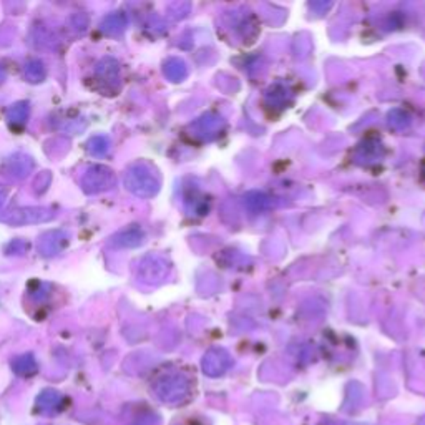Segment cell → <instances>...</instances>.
Returning a JSON list of instances; mask_svg holds the SVG:
<instances>
[{"label":"cell","instance_id":"4fadbf2b","mask_svg":"<svg viewBox=\"0 0 425 425\" xmlns=\"http://www.w3.org/2000/svg\"><path fill=\"white\" fill-rule=\"evenodd\" d=\"M126 24H128V22H126L125 14H121V12H115V14H110V15L105 17L100 27H102V30L107 35H120L125 32Z\"/></svg>","mask_w":425,"mask_h":425},{"label":"cell","instance_id":"ac0fdd59","mask_svg":"<svg viewBox=\"0 0 425 425\" xmlns=\"http://www.w3.org/2000/svg\"><path fill=\"white\" fill-rule=\"evenodd\" d=\"M160 417L155 414V412H142L135 417L133 424L131 425H160Z\"/></svg>","mask_w":425,"mask_h":425},{"label":"cell","instance_id":"cb8c5ba5","mask_svg":"<svg viewBox=\"0 0 425 425\" xmlns=\"http://www.w3.org/2000/svg\"><path fill=\"white\" fill-rule=\"evenodd\" d=\"M6 198H7V195H6V191L2 190V188H0V206L3 204V201H6Z\"/></svg>","mask_w":425,"mask_h":425},{"label":"cell","instance_id":"5bb4252c","mask_svg":"<svg viewBox=\"0 0 425 425\" xmlns=\"http://www.w3.org/2000/svg\"><path fill=\"white\" fill-rule=\"evenodd\" d=\"M29 118V103L27 102H17L15 105H12L7 112V121L8 125L14 126H22L27 121Z\"/></svg>","mask_w":425,"mask_h":425},{"label":"cell","instance_id":"ba28073f","mask_svg":"<svg viewBox=\"0 0 425 425\" xmlns=\"http://www.w3.org/2000/svg\"><path fill=\"white\" fill-rule=\"evenodd\" d=\"M6 172L15 179L27 178L33 170L32 156L25 155V153H15V155L8 156L6 160Z\"/></svg>","mask_w":425,"mask_h":425},{"label":"cell","instance_id":"7402d4cb","mask_svg":"<svg viewBox=\"0 0 425 425\" xmlns=\"http://www.w3.org/2000/svg\"><path fill=\"white\" fill-rule=\"evenodd\" d=\"M177 425H206L203 420H200V419H193V417H190V419H185V420H181V422H178Z\"/></svg>","mask_w":425,"mask_h":425},{"label":"cell","instance_id":"8992f818","mask_svg":"<svg viewBox=\"0 0 425 425\" xmlns=\"http://www.w3.org/2000/svg\"><path fill=\"white\" fill-rule=\"evenodd\" d=\"M166 273H168V264L160 256H148L140 262L138 278L148 284L160 283Z\"/></svg>","mask_w":425,"mask_h":425},{"label":"cell","instance_id":"2e32d148","mask_svg":"<svg viewBox=\"0 0 425 425\" xmlns=\"http://www.w3.org/2000/svg\"><path fill=\"white\" fill-rule=\"evenodd\" d=\"M24 73H25V78H27L30 83H40L45 80L47 68H45V65H43V62H40V60L33 59V60H30V62H27V65H25Z\"/></svg>","mask_w":425,"mask_h":425},{"label":"cell","instance_id":"30bf717a","mask_svg":"<svg viewBox=\"0 0 425 425\" xmlns=\"http://www.w3.org/2000/svg\"><path fill=\"white\" fill-rule=\"evenodd\" d=\"M12 369L17 375H22V378H30V375H35L38 371V364L35 361V357L32 354H22V356L15 357L12 361Z\"/></svg>","mask_w":425,"mask_h":425},{"label":"cell","instance_id":"9c48e42d","mask_svg":"<svg viewBox=\"0 0 425 425\" xmlns=\"http://www.w3.org/2000/svg\"><path fill=\"white\" fill-rule=\"evenodd\" d=\"M143 239H144V233H143L142 228L130 226V228H125V230H121L120 233L113 236L110 243H112V246H117V248H137L143 243Z\"/></svg>","mask_w":425,"mask_h":425},{"label":"cell","instance_id":"277c9868","mask_svg":"<svg viewBox=\"0 0 425 425\" xmlns=\"http://www.w3.org/2000/svg\"><path fill=\"white\" fill-rule=\"evenodd\" d=\"M117 178L113 170L103 165H94L87 168L82 177V190L87 195H98L115 186Z\"/></svg>","mask_w":425,"mask_h":425},{"label":"cell","instance_id":"7c38bea8","mask_svg":"<svg viewBox=\"0 0 425 425\" xmlns=\"http://www.w3.org/2000/svg\"><path fill=\"white\" fill-rule=\"evenodd\" d=\"M118 72H120V65H118L117 60L112 59V57H107V59H103L102 62L96 65V77H98L102 82L107 83L117 82Z\"/></svg>","mask_w":425,"mask_h":425},{"label":"cell","instance_id":"6da1fadb","mask_svg":"<svg viewBox=\"0 0 425 425\" xmlns=\"http://www.w3.org/2000/svg\"><path fill=\"white\" fill-rule=\"evenodd\" d=\"M126 190L140 198H151L160 190V178L150 163H135L125 174Z\"/></svg>","mask_w":425,"mask_h":425},{"label":"cell","instance_id":"ffe728a7","mask_svg":"<svg viewBox=\"0 0 425 425\" xmlns=\"http://www.w3.org/2000/svg\"><path fill=\"white\" fill-rule=\"evenodd\" d=\"M7 254H15V256H22V254H25L29 251V243H25L24 239H14L12 243L7 244L6 248Z\"/></svg>","mask_w":425,"mask_h":425},{"label":"cell","instance_id":"44dd1931","mask_svg":"<svg viewBox=\"0 0 425 425\" xmlns=\"http://www.w3.org/2000/svg\"><path fill=\"white\" fill-rule=\"evenodd\" d=\"M48 291H50V286H48V284L38 283L37 289H32V291H30V297L37 302H43L48 297V294H50Z\"/></svg>","mask_w":425,"mask_h":425},{"label":"cell","instance_id":"52a82bcc","mask_svg":"<svg viewBox=\"0 0 425 425\" xmlns=\"http://www.w3.org/2000/svg\"><path fill=\"white\" fill-rule=\"evenodd\" d=\"M231 357L226 350L223 349H213L203 357V371L209 378H218L223 375L230 369Z\"/></svg>","mask_w":425,"mask_h":425},{"label":"cell","instance_id":"e0dca14e","mask_svg":"<svg viewBox=\"0 0 425 425\" xmlns=\"http://www.w3.org/2000/svg\"><path fill=\"white\" fill-rule=\"evenodd\" d=\"M165 75L168 77L170 80H173V82H179V80H181L183 77L186 75L185 64H183L181 60H178V59L168 60V62L165 64Z\"/></svg>","mask_w":425,"mask_h":425},{"label":"cell","instance_id":"5b68a950","mask_svg":"<svg viewBox=\"0 0 425 425\" xmlns=\"http://www.w3.org/2000/svg\"><path fill=\"white\" fill-rule=\"evenodd\" d=\"M67 246H68V233L62 230L48 231V233L42 234V238L38 239V253H40L43 258L59 256L60 253L65 251V248Z\"/></svg>","mask_w":425,"mask_h":425},{"label":"cell","instance_id":"8fae6325","mask_svg":"<svg viewBox=\"0 0 425 425\" xmlns=\"http://www.w3.org/2000/svg\"><path fill=\"white\" fill-rule=\"evenodd\" d=\"M60 404H62V396H60V392L54 391V389H45L37 397V409L43 412V414H52V412L59 409Z\"/></svg>","mask_w":425,"mask_h":425},{"label":"cell","instance_id":"9a60e30c","mask_svg":"<svg viewBox=\"0 0 425 425\" xmlns=\"http://www.w3.org/2000/svg\"><path fill=\"white\" fill-rule=\"evenodd\" d=\"M87 150H89L91 156L103 158L110 151V138L105 137V135H95V137L90 138L89 143H87Z\"/></svg>","mask_w":425,"mask_h":425},{"label":"cell","instance_id":"7a4b0ae2","mask_svg":"<svg viewBox=\"0 0 425 425\" xmlns=\"http://www.w3.org/2000/svg\"><path fill=\"white\" fill-rule=\"evenodd\" d=\"M153 392L165 404L178 405L190 397L191 384L183 374H165L153 384Z\"/></svg>","mask_w":425,"mask_h":425},{"label":"cell","instance_id":"d4e9b609","mask_svg":"<svg viewBox=\"0 0 425 425\" xmlns=\"http://www.w3.org/2000/svg\"><path fill=\"white\" fill-rule=\"evenodd\" d=\"M419 425H425V417H424L422 420H420V422H419Z\"/></svg>","mask_w":425,"mask_h":425},{"label":"cell","instance_id":"3957f363","mask_svg":"<svg viewBox=\"0 0 425 425\" xmlns=\"http://www.w3.org/2000/svg\"><path fill=\"white\" fill-rule=\"evenodd\" d=\"M55 218L54 209L45 208V206H29V208H14L8 209L3 214H0V221L14 226L25 225H40V223H48Z\"/></svg>","mask_w":425,"mask_h":425},{"label":"cell","instance_id":"d6986e66","mask_svg":"<svg viewBox=\"0 0 425 425\" xmlns=\"http://www.w3.org/2000/svg\"><path fill=\"white\" fill-rule=\"evenodd\" d=\"M52 183V174L48 172L40 173V177H37L33 183V191L37 193V195H42V193H45L48 190V186H50Z\"/></svg>","mask_w":425,"mask_h":425},{"label":"cell","instance_id":"603a6c76","mask_svg":"<svg viewBox=\"0 0 425 425\" xmlns=\"http://www.w3.org/2000/svg\"><path fill=\"white\" fill-rule=\"evenodd\" d=\"M6 77H7V73H6V68L2 67V65H0V83H2L3 80H6Z\"/></svg>","mask_w":425,"mask_h":425}]
</instances>
